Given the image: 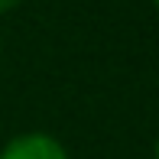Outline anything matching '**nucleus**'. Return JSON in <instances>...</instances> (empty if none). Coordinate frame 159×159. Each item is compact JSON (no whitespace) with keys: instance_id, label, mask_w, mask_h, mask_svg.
Wrapping results in <instances>:
<instances>
[{"instance_id":"1","label":"nucleus","mask_w":159,"mask_h":159,"mask_svg":"<svg viewBox=\"0 0 159 159\" xmlns=\"http://www.w3.org/2000/svg\"><path fill=\"white\" fill-rule=\"evenodd\" d=\"M0 159H68V153L46 133H23L3 146Z\"/></svg>"},{"instance_id":"2","label":"nucleus","mask_w":159,"mask_h":159,"mask_svg":"<svg viewBox=\"0 0 159 159\" xmlns=\"http://www.w3.org/2000/svg\"><path fill=\"white\" fill-rule=\"evenodd\" d=\"M20 0H0V13H7V10H13Z\"/></svg>"},{"instance_id":"3","label":"nucleus","mask_w":159,"mask_h":159,"mask_svg":"<svg viewBox=\"0 0 159 159\" xmlns=\"http://www.w3.org/2000/svg\"><path fill=\"white\" fill-rule=\"evenodd\" d=\"M156 159H159V140H156Z\"/></svg>"},{"instance_id":"4","label":"nucleus","mask_w":159,"mask_h":159,"mask_svg":"<svg viewBox=\"0 0 159 159\" xmlns=\"http://www.w3.org/2000/svg\"><path fill=\"white\" fill-rule=\"evenodd\" d=\"M153 3H156V7H159V0H153Z\"/></svg>"}]
</instances>
